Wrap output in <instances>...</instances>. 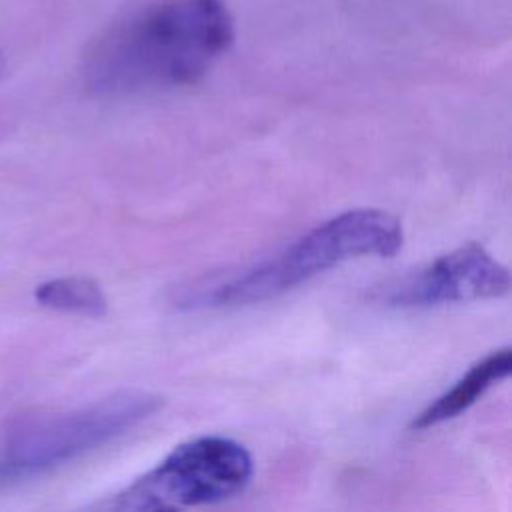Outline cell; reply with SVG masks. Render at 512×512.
<instances>
[{
    "label": "cell",
    "mask_w": 512,
    "mask_h": 512,
    "mask_svg": "<svg viewBox=\"0 0 512 512\" xmlns=\"http://www.w3.org/2000/svg\"><path fill=\"white\" fill-rule=\"evenodd\" d=\"M224 0H156L102 32L86 52L84 80L96 94L124 96L198 82L230 48Z\"/></svg>",
    "instance_id": "6da1fadb"
},
{
    "label": "cell",
    "mask_w": 512,
    "mask_h": 512,
    "mask_svg": "<svg viewBox=\"0 0 512 512\" xmlns=\"http://www.w3.org/2000/svg\"><path fill=\"white\" fill-rule=\"evenodd\" d=\"M402 242L404 232L396 216L376 208L348 210L238 274L186 290L178 298V308L218 310L258 304L346 260L364 256L388 258L402 248Z\"/></svg>",
    "instance_id": "7a4b0ae2"
},
{
    "label": "cell",
    "mask_w": 512,
    "mask_h": 512,
    "mask_svg": "<svg viewBox=\"0 0 512 512\" xmlns=\"http://www.w3.org/2000/svg\"><path fill=\"white\" fill-rule=\"evenodd\" d=\"M160 406L158 394L122 390L80 408L22 416L4 432L0 474H34L66 464L124 436Z\"/></svg>",
    "instance_id": "3957f363"
},
{
    "label": "cell",
    "mask_w": 512,
    "mask_h": 512,
    "mask_svg": "<svg viewBox=\"0 0 512 512\" xmlns=\"http://www.w3.org/2000/svg\"><path fill=\"white\" fill-rule=\"evenodd\" d=\"M252 456L236 440L200 436L176 446L158 466L100 502L104 510H170L222 502L246 488Z\"/></svg>",
    "instance_id": "277c9868"
},
{
    "label": "cell",
    "mask_w": 512,
    "mask_h": 512,
    "mask_svg": "<svg viewBox=\"0 0 512 512\" xmlns=\"http://www.w3.org/2000/svg\"><path fill=\"white\" fill-rule=\"evenodd\" d=\"M510 290V272L484 246L464 244L418 268L380 292L390 308L418 310L452 302L500 298Z\"/></svg>",
    "instance_id": "5b68a950"
},
{
    "label": "cell",
    "mask_w": 512,
    "mask_h": 512,
    "mask_svg": "<svg viewBox=\"0 0 512 512\" xmlns=\"http://www.w3.org/2000/svg\"><path fill=\"white\" fill-rule=\"evenodd\" d=\"M512 370V350L500 348L478 360L468 372L432 404H428L418 416H414L410 428L426 430L466 412L476 400L496 382L504 380Z\"/></svg>",
    "instance_id": "8992f818"
},
{
    "label": "cell",
    "mask_w": 512,
    "mask_h": 512,
    "mask_svg": "<svg viewBox=\"0 0 512 512\" xmlns=\"http://www.w3.org/2000/svg\"><path fill=\"white\" fill-rule=\"evenodd\" d=\"M34 296L42 306L68 314L100 318L108 310V300L100 284L80 276L46 280L36 286Z\"/></svg>",
    "instance_id": "52a82bcc"
}]
</instances>
